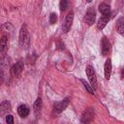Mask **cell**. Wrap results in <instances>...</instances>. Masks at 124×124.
Instances as JSON below:
<instances>
[{"label":"cell","mask_w":124,"mask_h":124,"mask_svg":"<svg viewBox=\"0 0 124 124\" xmlns=\"http://www.w3.org/2000/svg\"><path fill=\"white\" fill-rule=\"evenodd\" d=\"M19 46L22 47V48H28L29 46V44H30V37H29V33L27 31V28H26V25L23 24L20 28V31H19Z\"/></svg>","instance_id":"6da1fadb"},{"label":"cell","mask_w":124,"mask_h":124,"mask_svg":"<svg viewBox=\"0 0 124 124\" xmlns=\"http://www.w3.org/2000/svg\"><path fill=\"white\" fill-rule=\"evenodd\" d=\"M86 75H87V78L90 81L91 86L93 87V89H96L97 88V78H96L94 68L91 65H88L86 67Z\"/></svg>","instance_id":"7a4b0ae2"},{"label":"cell","mask_w":124,"mask_h":124,"mask_svg":"<svg viewBox=\"0 0 124 124\" xmlns=\"http://www.w3.org/2000/svg\"><path fill=\"white\" fill-rule=\"evenodd\" d=\"M73 21H74V12L70 11L68 13V15L66 16L64 23H63V26H62L64 33H67L68 31H70V29L72 27V24H73Z\"/></svg>","instance_id":"3957f363"},{"label":"cell","mask_w":124,"mask_h":124,"mask_svg":"<svg viewBox=\"0 0 124 124\" xmlns=\"http://www.w3.org/2000/svg\"><path fill=\"white\" fill-rule=\"evenodd\" d=\"M95 18H96V12L94 10V8L89 7L85 13L84 16V20L88 25H92L95 22Z\"/></svg>","instance_id":"277c9868"},{"label":"cell","mask_w":124,"mask_h":124,"mask_svg":"<svg viewBox=\"0 0 124 124\" xmlns=\"http://www.w3.org/2000/svg\"><path fill=\"white\" fill-rule=\"evenodd\" d=\"M69 101H70L69 98H65V99L62 100V101L55 103V104H54V107H53L54 111H55L56 113H60V112H62V111L68 107V105H69Z\"/></svg>","instance_id":"5b68a950"},{"label":"cell","mask_w":124,"mask_h":124,"mask_svg":"<svg viewBox=\"0 0 124 124\" xmlns=\"http://www.w3.org/2000/svg\"><path fill=\"white\" fill-rule=\"evenodd\" d=\"M23 70V62L22 61H18L17 63H16L12 68H11V74L13 77L15 78H18L21 74Z\"/></svg>","instance_id":"8992f818"},{"label":"cell","mask_w":124,"mask_h":124,"mask_svg":"<svg viewBox=\"0 0 124 124\" xmlns=\"http://www.w3.org/2000/svg\"><path fill=\"white\" fill-rule=\"evenodd\" d=\"M7 49H8V40H7V37L6 36H2L1 41H0V53H1V60L2 61H3V59H4L5 55H6Z\"/></svg>","instance_id":"52a82bcc"},{"label":"cell","mask_w":124,"mask_h":124,"mask_svg":"<svg viewBox=\"0 0 124 124\" xmlns=\"http://www.w3.org/2000/svg\"><path fill=\"white\" fill-rule=\"evenodd\" d=\"M93 118H94V110L90 108L86 109V110L83 112V114H82V116H81V122L87 123V122H90Z\"/></svg>","instance_id":"ba28073f"},{"label":"cell","mask_w":124,"mask_h":124,"mask_svg":"<svg viewBox=\"0 0 124 124\" xmlns=\"http://www.w3.org/2000/svg\"><path fill=\"white\" fill-rule=\"evenodd\" d=\"M111 68H112V66H111V60L108 58L107 61H106V63H105V66H104V72H105V78H106V79H109L110 78V76H111Z\"/></svg>","instance_id":"9c48e42d"},{"label":"cell","mask_w":124,"mask_h":124,"mask_svg":"<svg viewBox=\"0 0 124 124\" xmlns=\"http://www.w3.org/2000/svg\"><path fill=\"white\" fill-rule=\"evenodd\" d=\"M109 50H110V44H109L108 40L106 37H104L102 40V53H103V55H108Z\"/></svg>","instance_id":"30bf717a"},{"label":"cell","mask_w":124,"mask_h":124,"mask_svg":"<svg viewBox=\"0 0 124 124\" xmlns=\"http://www.w3.org/2000/svg\"><path fill=\"white\" fill-rule=\"evenodd\" d=\"M17 113L20 117H26L28 114H29V108L26 105H20L18 108H17Z\"/></svg>","instance_id":"8fae6325"},{"label":"cell","mask_w":124,"mask_h":124,"mask_svg":"<svg viewBox=\"0 0 124 124\" xmlns=\"http://www.w3.org/2000/svg\"><path fill=\"white\" fill-rule=\"evenodd\" d=\"M116 30L121 36H124V17H119L116 20Z\"/></svg>","instance_id":"7c38bea8"},{"label":"cell","mask_w":124,"mask_h":124,"mask_svg":"<svg viewBox=\"0 0 124 124\" xmlns=\"http://www.w3.org/2000/svg\"><path fill=\"white\" fill-rule=\"evenodd\" d=\"M99 11L103 16H109L110 15V7L106 3H102L99 5Z\"/></svg>","instance_id":"4fadbf2b"},{"label":"cell","mask_w":124,"mask_h":124,"mask_svg":"<svg viewBox=\"0 0 124 124\" xmlns=\"http://www.w3.org/2000/svg\"><path fill=\"white\" fill-rule=\"evenodd\" d=\"M108 19H109V16H101L100 19L98 20V23H97V27H98V29L102 30V29L107 25Z\"/></svg>","instance_id":"5bb4252c"},{"label":"cell","mask_w":124,"mask_h":124,"mask_svg":"<svg viewBox=\"0 0 124 124\" xmlns=\"http://www.w3.org/2000/svg\"><path fill=\"white\" fill-rule=\"evenodd\" d=\"M80 81H81V83L83 84V86H84V88L88 91V93H90V94H92V95H94V90H93V87L91 86V84H89L85 79H83V78H80Z\"/></svg>","instance_id":"9a60e30c"},{"label":"cell","mask_w":124,"mask_h":124,"mask_svg":"<svg viewBox=\"0 0 124 124\" xmlns=\"http://www.w3.org/2000/svg\"><path fill=\"white\" fill-rule=\"evenodd\" d=\"M42 105H43V102H42V99L41 98H37V100L35 101V103H34V109L36 110V111H38V110H40L41 108H42Z\"/></svg>","instance_id":"2e32d148"},{"label":"cell","mask_w":124,"mask_h":124,"mask_svg":"<svg viewBox=\"0 0 124 124\" xmlns=\"http://www.w3.org/2000/svg\"><path fill=\"white\" fill-rule=\"evenodd\" d=\"M10 104L6 101V102H3L2 104H1V114H3L6 110H8V109H10Z\"/></svg>","instance_id":"e0dca14e"},{"label":"cell","mask_w":124,"mask_h":124,"mask_svg":"<svg viewBox=\"0 0 124 124\" xmlns=\"http://www.w3.org/2000/svg\"><path fill=\"white\" fill-rule=\"evenodd\" d=\"M68 7V0H61L60 1V11L63 12Z\"/></svg>","instance_id":"ac0fdd59"},{"label":"cell","mask_w":124,"mask_h":124,"mask_svg":"<svg viewBox=\"0 0 124 124\" xmlns=\"http://www.w3.org/2000/svg\"><path fill=\"white\" fill-rule=\"evenodd\" d=\"M56 21H57V16H56V14L51 13L50 16H49V22H50V24H54V23H56Z\"/></svg>","instance_id":"d6986e66"},{"label":"cell","mask_w":124,"mask_h":124,"mask_svg":"<svg viewBox=\"0 0 124 124\" xmlns=\"http://www.w3.org/2000/svg\"><path fill=\"white\" fill-rule=\"evenodd\" d=\"M6 122H7L8 124H13V123H14V117H13V115L7 114V115H6Z\"/></svg>","instance_id":"ffe728a7"},{"label":"cell","mask_w":124,"mask_h":124,"mask_svg":"<svg viewBox=\"0 0 124 124\" xmlns=\"http://www.w3.org/2000/svg\"><path fill=\"white\" fill-rule=\"evenodd\" d=\"M121 78H124V68L121 70Z\"/></svg>","instance_id":"44dd1931"},{"label":"cell","mask_w":124,"mask_h":124,"mask_svg":"<svg viewBox=\"0 0 124 124\" xmlns=\"http://www.w3.org/2000/svg\"><path fill=\"white\" fill-rule=\"evenodd\" d=\"M86 1H87V2H91L92 0H86Z\"/></svg>","instance_id":"7402d4cb"}]
</instances>
